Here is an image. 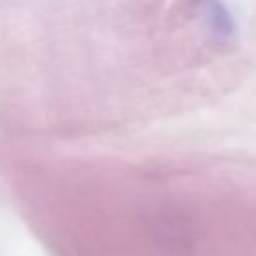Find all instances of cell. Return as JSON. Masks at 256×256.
<instances>
[{"label": "cell", "instance_id": "1", "mask_svg": "<svg viewBox=\"0 0 256 256\" xmlns=\"http://www.w3.org/2000/svg\"><path fill=\"white\" fill-rule=\"evenodd\" d=\"M204 16H206V20H207V26H209V30L214 34L216 39L228 40L234 37L235 32H237L235 20L232 18V14H228L224 6L207 4Z\"/></svg>", "mask_w": 256, "mask_h": 256}]
</instances>
